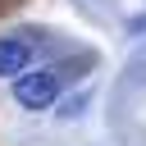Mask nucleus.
Segmentation results:
<instances>
[{"mask_svg":"<svg viewBox=\"0 0 146 146\" xmlns=\"http://www.w3.org/2000/svg\"><path fill=\"white\" fill-rule=\"evenodd\" d=\"M59 87H64V78L55 73V68H23L18 78H14V100L23 105V110H46V105H55V96H59Z\"/></svg>","mask_w":146,"mask_h":146,"instance_id":"1","label":"nucleus"},{"mask_svg":"<svg viewBox=\"0 0 146 146\" xmlns=\"http://www.w3.org/2000/svg\"><path fill=\"white\" fill-rule=\"evenodd\" d=\"M82 110H87V91H78V96H68V100L59 105V119H78Z\"/></svg>","mask_w":146,"mask_h":146,"instance_id":"3","label":"nucleus"},{"mask_svg":"<svg viewBox=\"0 0 146 146\" xmlns=\"http://www.w3.org/2000/svg\"><path fill=\"white\" fill-rule=\"evenodd\" d=\"M32 59V41L27 36H0V78H18Z\"/></svg>","mask_w":146,"mask_h":146,"instance_id":"2","label":"nucleus"}]
</instances>
